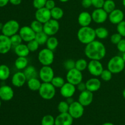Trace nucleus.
Returning a JSON list of instances; mask_svg holds the SVG:
<instances>
[{"label":"nucleus","instance_id":"1","mask_svg":"<svg viewBox=\"0 0 125 125\" xmlns=\"http://www.w3.org/2000/svg\"><path fill=\"white\" fill-rule=\"evenodd\" d=\"M84 53L89 59L101 61L106 56V48L101 42L95 40L85 45Z\"/></svg>","mask_w":125,"mask_h":125},{"label":"nucleus","instance_id":"2","mask_svg":"<svg viewBox=\"0 0 125 125\" xmlns=\"http://www.w3.org/2000/svg\"><path fill=\"white\" fill-rule=\"evenodd\" d=\"M78 39L81 43L87 45L96 39L95 29L89 26L81 27L77 33Z\"/></svg>","mask_w":125,"mask_h":125},{"label":"nucleus","instance_id":"3","mask_svg":"<svg viewBox=\"0 0 125 125\" xmlns=\"http://www.w3.org/2000/svg\"><path fill=\"white\" fill-rule=\"evenodd\" d=\"M125 62L122 56H115L110 59L107 63V69L109 70L112 74H118L124 70Z\"/></svg>","mask_w":125,"mask_h":125},{"label":"nucleus","instance_id":"4","mask_svg":"<svg viewBox=\"0 0 125 125\" xmlns=\"http://www.w3.org/2000/svg\"><path fill=\"white\" fill-rule=\"evenodd\" d=\"M56 88L51 83H42L39 90L40 97L45 100H52L56 95Z\"/></svg>","mask_w":125,"mask_h":125},{"label":"nucleus","instance_id":"5","mask_svg":"<svg viewBox=\"0 0 125 125\" xmlns=\"http://www.w3.org/2000/svg\"><path fill=\"white\" fill-rule=\"evenodd\" d=\"M38 60L42 65H51L54 60L53 51L47 48L42 49L38 54Z\"/></svg>","mask_w":125,"mask_h":125},{"label":"nucleus","instance_id":"6","mask_svg":"<svg viewBox=\"0 0 125 125\" xmlns=\"http://www.w3.org/2000/svg\"><path fill=\"white\" fill-rule=\"evenodd\" d=\"M20 27V24L17 21L14 20H10L3 24L2 28V34L8 37H11L16 34H18Z\"/></svg>","mask_w":125,"mask_h":125},{"label":"nucleus","instance_id":"7","mask_svg":"<svg viewBox=\"0 0 125 125\" xmlns=\"http://www.w3.org/2000/svg\"><path fill=\"white\" fill-rule=\"evenodd\" d=\"M66 79L68 83H71L76 86L78 84L83 81V73L76 68L70 70L67 72L66 74Z\"/></svg>","mask_w":125,"mask_h":125},{"label":"nucleus","instance_id":"8","mask_svg":"<svg viewBox=\"0 0 125 125\" xmlns=\"http://www.w3.org/2000/svg\"><path fill=\"white\" fill-rule=\"evenodd\" d=\"M60 29L59 23L57 20L51 18L43 24V31L47 34L49 37L56 35Z\"/></svg>","mask_w":125,"mask_h":125},{"label":"nucleus","instance_id":"9","mask_svg":"<svg viewBox=\"0 0 125 125\" xmlns=\"http://www.w3.org/2000/svg\"><path fill=\"white\" fill-rule=\"evenodd\" d=\"M39 76L43 83H51L54 77V72L50 65H43L39 72Z\"/></svg>","mask_w":125,"mask_h":125},{"label":"nucleus","instance_id":"10","mask_svg":"<svg viewBox=\"0 0 125 125\" xmlns=\"http://www.w3.org/2000/svg\"><path fill=\"white\" fill-rule=\"evenodd\" d=\"M68 113L74 119L80 118L84 115V106L78 101H74L70 104Z\"/></svg>","mask_w":125,"mask_h":125},{"label":"nucleus","instance_id":"11","mask_svg":"<svg viewBox=\"0 0 125 125\" xmlns=\"http://www.w3.org/2000/svg\"><path fill=\"white\" fill-rule=\"evenodd\" d=\"M87 70L92 76L98 77L101 75L104 68L101 61L90 60V62H88Z\"/></svg>","mask_w":125,"mask_h":125},{"label":"nucleus","instance_id":"12","mask_svg":"<svg viewBox=\"0 0 125 125\" xmlns=\"http://www.w3.org/2000/svg\"><path fill=\"white\" fill-rule=\"evenodd\" d=\"M91 15L93 21L97 24H102L108 19V13L103 8L95 9Z\"/></svg>","mask_w":125,"mask_h":125},{"label":"nucleus","instance_id":"13","mask_svg":"<svg viewBox=\"0 0 125 125\" xmlns=\"http://www.w3.org/2000/svg\"><path fill=\"white\" fill-rule=\"evenodd\" d=\"M18 34L21 37L23 41L28 43V42L35 39L36 33L32 30L31 26H24L20 29Z\"/></svg>","mask_w":125,"mask_h":125},{"label":"nucleus","instance_id":"14","mask_svg":"<svg viewBox=\"0 0 125 125\" xmlns=\"http://www.w3.org/2000/svg\"><path fill=\"white\" fill-rule=\"evenodd\" d=\"M35 20L44 24L51 19V10L45 7L37 9L35 13Z\"/></svg>","mask_w":125,"mask_h":125},{"label":"nucleus","instance_id":"15","mask_svg":"<svg viewBox=\"0 0 125 125\" xmlns=\"http://www.w3.org/2000/svg\"><path fill=\"white\" fill-rule=\"evenodd\" d=\"M94 100V94L93 92L88 90L80 92L78 96V101L84 107L89 106L92 103Z\"/></svg>","mask_w":125,"mask_h":125},{"label":"nucleus","instance_id":"16","mask_svg":"<svg viewBox=\"0 0 125 125\" xmlns=\"http://www.w3.org/2000/svg\"><path fill=\"white\" fill-rule=\"evenodd\" d=\"M76 90V85L67 82L60 89V94L62 97L67 99L68 98L72 97L75 94Z\"/></svg>","mask_w":125,"mask_h":125},{"label":"nucleus","instance_id":"17","mask_svg":"<svg viewBox=\"0 0 125 125\" xmlns=\"http://www.w3.org/2000/svg\"><path fill=\"white\" fill-rule=\"evenodd\" d=\"M125 15L123 11L119 9H115L108 14V19L113 24H117L124 20Z\"/></svg>","mask_w":125,"mask_h":125},{"label":"nucleus","instance_id":"18","mask_svg":"<svg viewBox=\"0 0 125 125\" xmlns=\"http://www.w3.org/2000/svg\"><path fill=\"white\" fill-rule=\"evenodd\" d=\"M12 47L9 37L4 34L0 35V54H6L8 53Z\"/></svg>","mask_w":125,"mask_h":125},{"label":"nucleus","instance_id":"19","mask_svg":"<svg viewBox=\"0 0 125 125\" xmlns=\"http://www.w3.org/2000/svg\"><path fill=\"white\" fill-rule=\"evenodd\" d=\"M73 120L68 112L60 113L55 118V125H72Z\"/></svg>","mask_w":125,"mask_h":125},{"label":"nucleus","instance_id":"20","mask_svg":"<svg viewBox=\"0 0 125 125\" xmlns=\"http://www.w3.org/2000/svg\"><path fill=\"white\" fill-rule=\"evenodd\" d=\"M14 96V92L10 86L4 85L0 87V99L2 101H9Z\"/></svg>","mask_w":125,"mask_h":125},{"label":"nucleus","instance_id":"21","mask_svg":"<svg viewBox=\"0 0 125 125\" xmlns=\"http://www.w3.org/2000/svg\"><path fill=\"white\" fill-rule=\"evenodd\" d=\"M26 77L24 74V72H18L15 73L12 77V85L16 87H21L27 83Z\"/></svg>","mask_w":125,"mask_h":125},{"label":"nucleus","instance_id":"22","mask_svg":"<svg viewBox=\"0 0 125 125\" xmlns=\"http://www.w3.org/2000/svg\"><path fill=\"white\" fill-rule=\"evenodd\" d=\"M93 21L91 13L87 11L81 12L78 17V22L81 27L89 26Z\"/></svg>","mask_w":125,"mask_h":125},{"label":"nucleus","instance_id":"23","mask_svg":"<svg viewBox=\"0 0 125 125\" xmlns=\"http://www.w3.org/2000/svg\"><path fill=\"white\" fill-rule=\"evenodd\" d=\"M85 84H86L87 90L94 93L97 92L101 88V82L98 78L96 77H94L88 79L85 82Z\"/></svg>","mask_w":125,"mask_h":125},{"label":"nucleus","instance_id":"24","mask_svg":"<svg viewBox=\"0 0 125 125\" xmlns=\"http://www.w3.org/2000/svg\"><path fill=\"white\" fill-rule=\"evenodd\" d=\"M15 53L18 57H27L30 53L29 48L26 44L21 43L14 47Z\"/></svg>","mask_w":125,"mask_h":125},{"label":"nucleus","instance_id":"25","mask_svg":"<svg viewBox=\"0 0 125 125\" xmlns=\"http://www.w3.org/2000/svg\"><path fill=\"white\" fill-rule=\"evenodd\" d=\"M42 83L40 79H39L37 78H33L28 79L27 81V85L29 90L32 91H39L41 87Z\"/></svg>","mask_w":125,"mask_h":125},{"label":"nucleus","instance_id":"26","mask_svg":"<svg viewBox=\"0 0 125 125\" xmlns=\"http://www.w3.org/2000/svg\"><path fill=\"white\" fill-rule=\"evenodd\" d=\"M28 66V60L26 57H18L15 61V67L19 70H24Z\"/></svg>","mask_w":125,"mask_h":125},{"label":"nucleus","instance_id":"27","mask_svg":"<svg viewBox=\"0 0 125 125\" xmlns=\"http://www.w3.org/2000/svg\"><path fill=\"white\" fill-rule=\"evenodd\" d=\"M23 72H24L27 79L33 78H37V76L39 75V73H37V71L35 67L32 65H28L24 70Z\"/></svg>","mask_w":125,"mask_h":125},{"label":"nucleus","instance_id":"28","mask_svg":"<svg viewBox=\"0 0 125 125\" xmlns=\"http://www.w3.org/2000/svg\"><path fill=\"white\" fill-rule=\"evenodd\" d=\"M51 18L59 21L63 17L64 12L61 7L56 6L51 10Z\"/></svg>","mask_w":125,"mask_h":125},{"label":"nucleus","instance_id":"29","mask_svg":"<svg viewBox=\"0 0 125 125\" xmlns=\"http://www.w3.org/2000/svg\"><path fill=\"white\" fill-rule=\"evenodd\" d=\"M10 70L9 67L4 64L0 65V80L6 81L9 78Z\"/></svg>","mask_w":125,"mask_h":125},{"label":"nucleus","instance_id":"30","mask_svg":"<svg viewBox=\"0 0 125 125\" xmlns=\"http://www.w3.org/2000/svg\"><path fill=\"white\" fill-rule=\"evenodd\" d=\"M95 34L96 37L101 40L106 39L109 36V31L105 27H98L95 29Z\"/></svg>","mask_w":125,"mask_h":125},{"label":"nucleus","instance_id":"31","mask_svg":"<svg viewBox=\"0 0 125 125\" xmlns=\"http://www.w3.org/2000/svg\"><path fill=\"white\" fill-rule=\"evenodd\" d=\"M46 48L50 50H52V51H54L59 45V41L58 39L54 36H50L49 37L48 39L47 42L46 43Z\"/></svg>","mask_w":125,"mask_h":125},{"label":"nucleus","instance_id":"32","mask_svg":"<svg viewBox=\"0 0 125 125\" xmlns=\"http://www.w3.org/2000/svg\"><path fill=\"white\" fill-rule=\"evenodd\" d=\"M49 36L46 34H45L43 31L35 34V40L39 43L40 45H43L46 44Z\"/></svg>","mask_w":125,"mask_h":125},{"label":"nucleus","instance_id":"33","mask_svg":"<svg viewBox=\"0 0 125 125\" xmlns=\"http://www.w3.org/2000/svg\"><path fill=\"white\" fill-rule=\"evenodd\" d=\"M103 9L109 14L116 9L115 2L114 0H105Z\"/></svg>","mask_w":125,"mask_h":125},{"label":"nucleus","instance_id":"34","mask_svg":"<svg viewBox=\"0 0 125 125\" xmlns=\"http://www.w3.org/2000/svg\"><path fill=\"white\" fill-rule=\"evenodd\" d=\"M88 62L84 59H79L75 61V68L83 72L87 68Z\"/></svg>","mask_w":125,"mask_h":125},{"label":"nucleus","instance_id":"35","mask_svg":"<svg viewBox=\"0 0 125 125\" xmlns=\"http://www.w3.org/2000/svg\"><path fill=\"white\" fill-rule=\"evenodd\" d=\"M56 89H61L63 84L65 83V79L61 76H54L51 82Z\"/></svg>","mask_w":125,"mask_h":125},{"label":"nucleus","instance_id":"36","mask_svg":"<svg viewBox=\"0 0 125 125\" xmlns=\"http://www.w3.org/2000/svg\"><path fill=\"white\" fill-rule=\"evenodd\" d=\"M30 26L35 33L40 32L43 30V24L37 20H35L31 22Z\"/></svg>","mask_w":125,"mask_h":125},{"label":"nucleus","instance_id":"37","mask_svg":"<svg viewBox=\"0 0 125 125\" xmlns=\"http://www.w3.org/2000/svg\"><path fill=\"white\" fill-rule=\"evenodd\" d=\"M41 125H55V118L49 114L43 116L41 120Z\"/></svg>","mask_w":125,"mask_h":125},{"label":"nucleus","instance_id":"38","mask_svg":"<svg viewBox=\"0 0 125 125\" xmlns=\"http://www.w3.org/2000/svg\"><path fill=\"white\" fill-rule=\"evenodd\" d=\"M70 104L66 101H61L57 105V110L59 113H66L68 112Z\"/></svg>","mask_w":125,"mask_h":125},{"label":"nucleus","instance_id":"39","mask_svg":"<svg viewBox=\"0 0 125 125\" xmlns=\"http://www.w3.org/2000/svg\"><path fill=\"white\" fill-rule=\"evenodd\" d=\"M112 73L108 69H104L103 71L101 73V75L100 76V78L102 79L103 81L107 82L109 81L112 78Z\"/></svg>","mask_w":125,"mask_h":125},{"label":"nucleus","instance_id":"40","mask_svg":"<svg viewBox=\"0 0 125 125\" xmlns=\"http://www.w3.org/2000/svg\"><path fill=\"white\" fill-rule=\"evenodd\" d=\"M10 39L12 46H13V47H15V46L19 45L20 44L22 43V42H23V40H22L21 37L19 34H16L10 37Z\"/></svg>","mask_w":125,"mask_h":125},{"label":"nucleus","instance_id":"41","mask_svg":"<svg viewBox=\"0 0 125 125\" xmlns=\"http://www.w3.org/2000/svg\"><path fill=\"white\" fill-rule=\"evenodd\" d=\"M26 45L28 46L30 52H35V51H36L39 49V46H40L39 43L35 39L28 42Z\"/></svg>","mask_w":125,"mask_h":125},{"label":"nucleus","instance_id":"42","mask_svg":"<svg viewBox=\"0 0 125 125\" xmlns=\"http://www.w3.org/2000/svg\"><path fill=\"white\" fill-rule=\"evenodd\" d=\"M122 37H122L120 34H118V32L114 33V34H113L111 36L110 40H111V42L112 43V44L117 45V44L118 43V42L122 40Z\"/></svg>","mask_w":125,"mask_h":125},{"label":"nucleus","instance_id":"43","mask_svg":"<svg viewBox=\"0 0 125 125\" xmlns=\"http://www.w3.org/2000/svg\"><path fill=\"white\" fill-rule=\"evenodd\" d=\"M117 31L122 37H125V21L123 20L117 25Z\"/></svg>","mask_w":125,"mask_h":125},{"label":"nucleus","instance_id":"44","mask_svg":"<svg viewBox=\"0 0 125 125\" xmlns=\"http://www.w3.org/2000/svg\"><path fill=\"white\" fill-rule=\"evenodd\" d=\"M47 0H33L32 5L36 9L42 8L45 6Z\"/></svg>","mask_w":125,"mask_h":125},{"label":"nucleus","instance_id":"45","mask_svg":"<svg viewBox=\"0 0 125 125\" xmlns=\"http://www.w3.org/2000/svg\"><path fill=\"white\" fill-rule=\"evenodd\" d=\"M63 66L67 71L75 68V61L72 59H68L63 63Z\"/></svg>","mask_w":125,"mask_h":125},{"label":"nucleus","instance_id":"46","mask_svg":"<svg viewBox=\"0 0 125 125\" xmlns=\"http://www.w3.org/2000/svg\"><path fill=\"white\" fill-rule=\"evenodd\" d=\"M105 0H92V4L95 9H101L103 7Z\"/></svg>","mask_w":125,"mask_h":125},{"label":"nucleus","instance_id":"47","mask_svg":"<svg viewBox=\"0 0 125 125\" xmlns=\"http://www.w3.org/2000/svg\"><path fill=\"white\" fill-rule=\"evenodd\" d=\"M117 50L120 52H125V39H122L117 45Z\"/></svg>","mask_w":125,"mask_h":125},{"label":"nucleus","instance_id":"48","mask_svg":"<svg viewBox=\"0 0 125 125\" xmlns=\"http://www.w3.org/2000/svg\"><path fill=\"white\" fill-rule=\"evenodd\" d=\"M45 7L51 10L54 7H56V2L54 0H47Z\"/></svg>","mask_w":125,"mask_h":125},{"label":"nucleus","instance_id":"49","mask_svg":"<svg viewBox=\"0 0 125 125\" xmlns=\"http://www.w3.org/2000/svg\"><path fill=\"white\" fill-rule=\"evenodd\" d=\"M82 6L84 8H89L92 6V0H82Z\"/></svg>","mask_w":125,"mask_h":125},{"label":"nucleus","instance_id":"50","mask_svg":"<svg viewBox=\"0 0 125 125\" xmlns=\"http://www.w3.org/2000/svg\"><path fill=\"white\" fill-rule=\"evenodd\" d=\"M76 87H77V89H78V90H79L80 92L87 90L86 84H85V83H83V81H82L81 83H79V84H78V85H76Z\"/></svg>","mask_w":125,"mask_h":125},{"label":"nucleus","instance_id":"51","mask_svg":"<svg viewBox=\"0 0 125 125\" xmlns=\"http://www.w3.org/2000/svg\"><path fill=\"white\" fill-rule=\"evenodd\" d=\"M22 0H9V2L14 6H18L21 3Z\"/></svg>","mask_w":125,"mask_h":125},{"label":"nucleus","instance_id":"52","mask_svg":"<svg viewBox=\"0 0 125 125\" xmlns=\"http://www.w3.org/2000/svg\"><path fill=\"white\" fill-rule=\"evenodd\" d=\"M9 2V0H0V7H3L7 6Z\"/></svg>","mask_w":125,"mask_h":125},{"label":"nucleus","instance_id":"53","mask_svg":"<svg viewBox=\"0 0 125 125\" xmlns=\"http://www.w3.org/2000/svg\"><path fill=\"white\" fill-rule=\"evenodd\" d=\"M67 101L69 104H70L71 103H72L74 101V100H73V99L72 98V97H70V98H67V101Z\"/></svg>","mask_w":125,"mask_h":125},{"label":"nucleus","instance_id":"54","mask_svg":"<svg viewBox=\"0 0 125 125\" xmlns=\"http://www.w3.org/2000/svg\"><path fill=\"white\" fill-rule=\"evenodd\" d=\"M102 125H115L113 124V123H111V122H106V123H103Z\"/></svg>","mask_w":125,"mask_h":125},{"label":"nucleus","instance_id":"55","mask_svg":"<svg viewBox=\"0 0 125 125\" xmlns=\"http://www.w3.org/2000/svg\"><path fill=\"white\" fill-rule=\"evenodd\" d=\"M59 1L61 2H68L69 0H59Z\"/></svg>","mask_w":125,"mask_h":125},{"label":"nucleus","instance_id":"56","mask_svg":"<svg viewBox=\"0 0 125 125\" xmlns=\"http://www.w3.org/2000/svg\"><path fill=\"white\" fill-rule=\"evenodd\" d=\"M122 95H123V98H124L125 99V89H124V90H123V92H122Z\"/></svg>","mask_w":125,"mask_h":125},{"label":"nucleus","instance_id":"57","mask_svg":"<svg viewBox=\"0 0 125 125\" xmlns=\"http://www.w3.org/2000/svg\"><path fill=\"white\" fill-rule=\"evenodd\" d=\"M122 57H123V59L124 60V61L125 62V52L123 53V55H122Z\"/></svg>","mask_w":125,"mask_h":125},{"label":"nucleus","instance_id":"58","mask_svg":"<svg viewBox=\"0 0 125 125\" xmlns=\"http://www.w3.org/2000/svg\"><path fill=\"white\" fill-rule=\"evenodd\" d=\"M3 24H2L1 23H0V30H2V27H3Z\"/></svg>","mask_w":125,"mask_h":125},{"label":"nucleus","instance_id":"59","mask_svg":"<svg viewBox=\"0 0 125 125\" xmlns=\"http://www.w3.org/2000/svg\"><path fill=\"white\" fill-rule=\"evenodd\" d=\"M123 6L125 7V0H123Z\"/></svg>","mask_w":125,"mask_h":125},{"label":"nucleus","instance_id":"60","mask_svg":"<svg viewBox=\"0 0 125 125\" xmlns=\"http://www.w3.org/2000/svg\"><path fill=\"white\" fill-rule=\"evenodd\" d=\"M1 100L0 99V108H1Z\"/></svg>","mask_w":125,"mask_h":125},{"label":"nucleus","instance_id":"61","mask_svg":"<svg viewBox=\"0 0 125 125\" xmlns=\"http://www.w3.org/2000/svg\"><path fill=\"white\" fill-rule=\"evenodd\" d=\"M123 71H124V73H125V68L124 70H123Z\"/></svg>","mask_w":125,"mask_h":125},{"label":"nucleus","instance_id":"62","mask_svg":"<svg viewBox=\"0 0 125 125\" xmlns=\"http://www.w3.org/2000/svg\"></svg>","mask_w":125,"mask_h":125}]
</instances>
